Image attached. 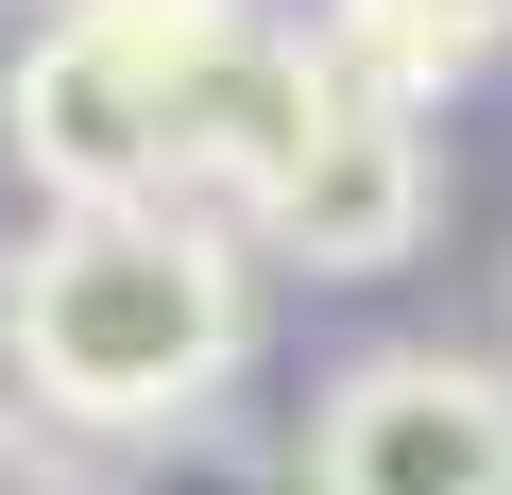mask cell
<instances>
[{"instance_id": "6da1fadb", "label": "cell", "mask_w": 512, "mask_h": 495, "mask_svg": "<svg viewBox=\"0 0 512 495\" xmlns=\"http://www.w3.org/2000/svg\"><path fill=\"white\" fill-rule=\"evenodd\" d=\"M0 359L52 427H188L239 376V257L188 205H52L0 257Z\"/></svg>"}, {"instance_id": "5b68a950", "label": "cell", "mask_w": 512, "mask_h": 495, "mask_svg": "<svg viewBox=\"0 0 512 495\" xmlns=\"http://www.w3.org/2000/svg\"><path fill=\"white\" fill-rule=\"evenodd\" d=\"M478 35H512V0H325V18H308V69L342 103H410L427 120V86H461Z\"/></svg>"}, {"instance_id": "7a4b0ae2", "label": "cell", "mask_w": 512, "mask_h": 495, "mask_svg": "<svg viewBox=\"0 0 512 495\" xmlns=\"http://www.w3.org/2000/svg\"><path fill=\"white\" fill-rule=\"evenodd\" d=\"M256 35V0H52L0 69V137L52 205H188V103Z\"/></svg>"}, {"instance_id": "8992f818", "label": "cell", "mask_w": 512, "mask_h": 495, "mask_svg": "<svg viewBox=\"0 0 512 495\" xmlns=\"http://www.w3.org/2000/svg\"><path fill=\"white\" fill-rule=\"evenodd\" d=\"M0 495H86V478H69V444H52L35 410H18V427H0Z\"/></svg>"}, {"instance_id": "3957f363", "label": "cell", "mask_w": 512, "mask_h": 495, "mask_svg": "<svg viewBox=\"0 0 512 495\" xmlns=\"http://www.w3.org/2000/svg\"><path fill=\"white\" fill-rule=\"evenodd\" d=\"M308 495H512V376L478 359H359L308 427Z\"/></svg>"}, {"instance_id": "277c9868", "label": "cell", "mask_w": 512, "mask_h": 495, "mask_svg": "<svg viewBox=\"0 0 512 495\" xmlns=\"http://www.w3.org/2000/svg\"><path fill=\"white\" fill-rule=\"evenodd\" d=\"M427 120L410 103H342L325 86V137L256 188V222H274V257H308V274H393L410 239H427Z\"/></svg>"}]
</instances>
